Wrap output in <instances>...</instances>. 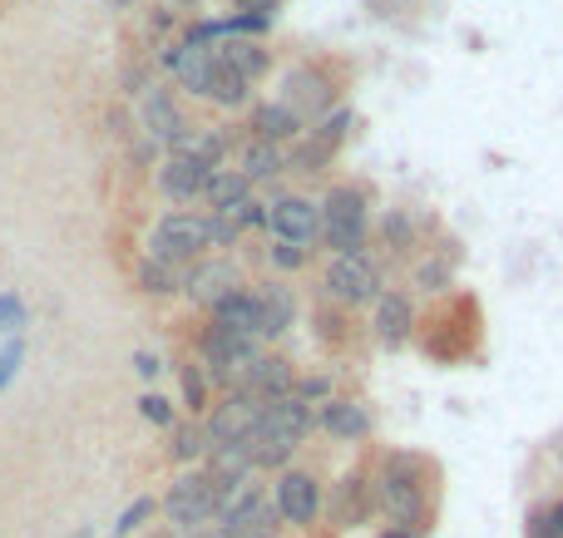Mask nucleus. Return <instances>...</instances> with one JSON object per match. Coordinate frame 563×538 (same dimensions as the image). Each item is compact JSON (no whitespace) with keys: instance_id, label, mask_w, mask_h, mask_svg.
Instances as JSON below:
<instances>
[{"instance_id":"f257e3e1","label":"nucleus","mask_w":563,"mask_h":538,"mask_svg":"<svg viewBox=\"0 0 563 538\" xmlns=\"http://www.w3.org/2000/svg\"><path fill=\"white\" fill-rule=\"evenodd\" d=\"M164 514L178 534H203L208 524L223 514V490L208 470H194V474H178L174 490L164 500Z\"/></svg>"},{"instance_id":"f03ea898","label":"nucleus","mask_w":563,"mask_h":538,"mask_svg":"<svg viewBox=\"0 0 563 538\" xmlns=\"http://www.w3.org/2000/svg\"><path fill=\"white\" fill-rule=\"evenodd\" d=\"M321 237H327V247H336V257L361 253V243H366V198H361V188H331L327 203H321Z\"/></svg>"},{"instance_id":"7ed1b4c3","label":"nucleus","mask_w":563,"mask_h":538,"mask_svg":"<svg viewBox=\"0 0 563 538\" xmlns=\"http://www.w3.org/2000/svg\"><path fill=\"white\" fill-rule=\"evenodd\" d=\"M277 519V500L263 484H238L233 494H223V514H218V529L238 534V538H267Z\"/></svg>"},{"instance_id":"20e7f679","label":"nucleus","mask_w":563,"mask_h":538,"mask_svg":"<svg viewBox=\"0 0 563 538\" xmlns=\"http://www.w3.org/2000/svg\"><path fill=\"white\" fill-rule=\"evenodd\" d=\"M208 243H213V237H208V217L168 213L164 223L154 227V237H148V257H154V262L178 267V262H194Z\"/></svg>"},{"instance_id":"39448f33","label":"nucleus","mask_w":563,"mask_h":538,"mask_svg":"<svg viewBox=\"0 0 563 538\" xmlns=\"http://www.w3.org/2000/svg\"><path fill=\"white\" fill-rule=\"evenodd\" d=\"M263 411H267V401H257V395H247V391H233L213 415H208V440H213V450L247 445L257 430V421H263Z\"/></svg>"},{"instance_id":"423d86ee","label":"nucleus","mask_w":563,"mask_h":538,"mask_svg":"<svg viewBox=\"0 0 563 538\" xmlns=\"http://www.w3.org/2000/svg\"><path fill=\"white\" fill-rule=\"evenodd\" d=\"M327 292L346 306H361L371 296H380V272L366 253H351V257H331L327 267Z\"/></svg>"},{"instance_id":"0eeeda50","label":"nucleus","mask_w":563,"mask_h":538,"mask_svg":"<svg viewBox=\"0 0 563 538\" xmlns=\"http://www.w3.org/2000/svg\"><path fill=\"white\" fill-rule=\"evenodd\" d=\"M380 504H386V514L400 524V529L420 524V514H426L416 480H410V460H406V455H396V460L386 464V480H380Z\"/></svg>"},{"instance_id":"6e6552de","label":"nucleus","mask_w":563,"mask_h":538,"mask_svg":"<svg viewBox=\"0 0 563 538\" xmlns=\"http://www.w3.org/2000/svg\"><path fill=\"white\" fill-rule=\"evenodd\" d=\"M238 287H243V277H238L233 262H223V257H213V262H194L184 277V292L194 296L198 306H223L228 296H238Z\"/></svg>"},{"instance_id":"1a4fd4ad","label":"nucleus","mask_w":563,"mask_h":538,"mask_svg":"<svg viewBox=\"0 0 563 538\" xmlns=\"http://www.w3.org/2000/svg\"><path fill=\"white\" fill-rule=\"evenodd\" d=\"M267 223H273V233L282 243H317L321 237V208L311 203V198H277L273 208H267Z\"/></svg>"},{"instance_id":"9d476101","label":"nucleus","mask_w":563,"mask_h":538,"mask_svg":"<svg viewBox=\"0 0 563 538\" xmlns=\"http://www.w3.org/2000/svg\"><path fill=\"white\" fill-rule=\"evenodd\" d=\"M311 430V405L301 401V395H282V401H267L263 421H257L253 435H263V440H282L297 450L301 435Z\"/></svg>"},{"instance_id":"9b49d317","label":"nucleus","mask_w":563,"mask_h":538,"mask_svg":"<svg viewBox=\"0 0 563 538\" xmlns=\"http://www.w3.org/2000/svg\"><path fill=\"white\" fill-rule=\"evenodd\" d=\"M277 514L282 519H291V524H311L317 519V509H321V490H317V480L311 474H282L277 480Z\"/></svg>"},{"instance_id":"f8f14e48","label":"nucleus","mask_w":563,"mask_h":538,"mask_svg":"<svg viewBox=\"0 0 563 538\" xmlns=\"http://www.w3.org/2000/svg\"><path fill=\"white\" fill-rule=\"evenodd\" d=\"M213 173L218 168L198 164V158H168V164L158 168V188H164L168 198H178V203H194L198 193H208Z\"/></svg>"},{"instance_id":"ddd939ff","label":"nucleus","mask_w":563,"mask_h":538,"mask_svg":"<svg viewBox=\"0 0 563 538\" xmlns=\"http://www.w3.org/2000/svg\"><path fill=\"white\" fill-rule=\"evenodd\" d=\"M213 326L238 336V341H257V336H263V306H257L253 292H238L213 312Z\"/></svg>"},{"instance_id":"4468645a","label":"nucleus","mask_w":563,"mask_h":538,"mask_svg":"<svg viewBox=\"0 0 563 538\" xmlns=\"http://www.w3.org/2000/svg\"><path fill=\"white\" fill-rule=\"evenodd\" d=\"M168 65L178 69V79H184L194 94H208V85H213V75H218V55L208 45H178V49H168Z\"/></svg>"},{"instance_id":"2eb2a0df","label":"nucleus","mask_w":563,"mask_h":538,"mask_svg":"<svg viewBox=\"0 0 563 538\" xmlns=\"http://www.w3.org/2000/svg\"><path fill=\"white\" fill-rule=\"evenodd\" d=\"M282 104H287L297 119L321 114V109L331 104V85L321 75H311V69H291L287 75V99H282Z\"/></svg>"},{"instance_id":"dca6fc26","label":"nucleus","mask_w":563,"mask_h":538,"mask_svg":"<svg viewBox=\"0 0 563 538\" xmlns=\"http://www.w3.org/2000/svg\"><path fill=\"white\" fill-rule=\"evenodd\" d=\"M243 391L257 395V401H282V395H297V391H291V366L277 361V356H263V361L247 371Z\"/></svg>"},{"instance_id":"f3484780","label":"nucleus","mask_w":563,"mask_h":538,"mask_svg":"<svg viewBox=\"0 0 563 538\" xmlns=\"http://www.w3.org/2000/svg\"><path fill=\"white\" fill-rule=\"evenodd\" d=\"M321 425H327L336 440H361V435H371V415H366V405H356V401H327L321 405Z\"/></svg>"},{"instance_id":"a211bd4d","label":"nucleus","mask_w":563,"mask_h":538,"mask_svg":"<svg viewBox=\"0 0 563 538\" xmlns=\"http://www.w3.org/2000/svg\"><path fill=\"white\" fill-rule=\"evenodd\" d=\"M410 322H416V312H410V296H380L376 302V336L386 346H400L410 336Z\"/></svg>"},{"instance_id":"6ab92c4d","label":"nucleus","mask_w":563,"mask_h":538,"mask_svg":"<svg viewBox=\"0 0 563 538\" xmlns=\"http://www.w3.org/2000/svg\"><path fill=\"white\" fill-rule=\"evenodd\" d=\"M144 124H148V134H154L158 144H178V138L188 134V128H184V114L174 109V99L158 94V89L144 99Z\"/></svg>"},{"instance_id":"aec40b11","label":"nucleus","mask_w":563,"mask_h":538,"mask_svg":"<svg viewBox=\"0 0 563 538\" xmlns=\"http://www.w3.org/2000/svg\"><path fill=\"white\" fill-rule=\"evenodd\" d=\"M257 306H263V336H282L291 326V316H297V302H291L287 287H263L257 292Z\"/></svg>"},{"instance_id":"412c9836","label":"nucleus","mask_w":563,"mask_h":538,"mask_svg":"<svg viewBox=\"0 0 563 538\" xmlns=\"http://www.w3.org/2000/svg\"><path fill=\"white\" fill-rule=\"evenodd\" d=\"M282 168H287V154H282V144L253 138V144L243 148V173H247V183H257V178H277Z\"/></svg>"},{"instance_id":"4be33fe9","label":"nucleus","mask_w":563,"mask_h":538,"mask_svg":"<svg viewBox=\"0 0 563 538\" xmlns=\"http://www.w3.org/2000/svg\"><path fill=\"white\" fill-rule=\"evenodd\" d=\"M253 128H257V138H267V144H282V138H297L301 134V119L291 114L287 104H263L253 114Z\"/></svg>"},{"instance_id":"5701e85b","label":"nucleus","mask_w":563,"mask_h":538,"mask_svg":"<svg viewBox=\"0 0 563 538\" xmlns=\"http://www.w3.org/2000/svg\"><path fill=\"white\" fill-rule=\"evenodd\" d=\"M174 148H178V158H198V164L218 168V164H223V148H228V138L218 134V128H194V134H184Z\"/></svg>"},{"instance_id":"b1692460","label":"nucleus","mask_w":563,"mask_h":538,"mask_svg":"<svg viewBox=\"0 0 563 538\" xmlns=\"http://www.w3.org/2000/svg\"><path fill=\"white\" fill-rule=\"evenodd\" d=\"M218 65L233 69V75H243V79H257L267 69V55L257 45H247V40H228V45L218 49Z\"/></svg>"},{"instance_id":"393cba45","label":"nucleus","mask_w":563,"mask_h":538,"mask_svg":"<svg viewBox=\"0 0 563 538\" xmlns=\"http://www.w3.org/2000/svg\"><path fill=\"white\" fill-rule=\"evenodd\" d=\"M247 173L243 168H218L213 173V183H208V198H213V208L218 213H228V208H238V203H247Z\"/></svg>"},{"instance_id":"a878e982","label":"nucleus","mask_w":563,"mask_h":538,"mask_svg":"<svg viewBox=\"0 0 563 538\" xmlns=\"http://www.w3.org/2000/svg\"><path fill=\"white\" fill-rule=\"evenodd\" d=\"M208 99H218V104H243L247 99V79L243 75H233V69H223L218 65V75H213V85H208Z\"/></svg>"},{"instance_id":"bb28decb","label":"nucleus","mask_w":563,"mask_h":538,"mask_svg":"<svg viewBox=\"0 0 563 538\" xmlns=\"http://www.w3.org/2000/svg\"><path fill=\"white\" fill-rule=\"evenodd\" d=\"M174 455H178V460H208V455H213V440H208V425H188V430H178Z\"/></svg>"},{"instance_id":"cd10ccee","label":"nucleus","mask_w":563,"mask_h":538,"mask_svg":"<svg viewBox=\"0 0 563 538\" xmlns=\"http://www.w3.org/2000/svg\"><path fill=\"white\" fill-rule=\"evenodd\" d=\"M139 282H144V292H174V287H184L174 267H168V262H154V257H148V267L139 272Z\"/></svg>"},{"instance_id":"c85d7f7f","label":"nucleus","mask_w":563,"mask_h":538,"mask_svg":"<svg viewBox=\"0 0 563 538\" xmlns=\"http://www.w3.org/2000/svg\"><path fill=\"white\" fill-rule=\"evenodd\" d=\"M331 154H336V148H331V144H321V138H307V144L297 148V158H291V164H297L301 173H317V168L327 164Z\"/></svg>"},{"instance_id":"c756f323","label":"nucleus","mask_w":563,"mask_h":538,"mask_svg":"<svg viewBox=\"0 0 563 538\" xmlns=\"http://www.w3.org/2000/svg\"><path fill=\"white\" fill-rule=\"evenodd\" d=\"M351 124H356V114H351V109H341V114H331V119H327V124H321V128H317V138H321V144H331V148H336V144H341V138H346V134H351Z\"/></svg>"},{"instance_id":"7c9ffc66","label":"nucleus","mask_w":563,"mask_h":538,"mask_svg":"<svg viewBox=\"0 0 563 538\" xmlns=\"http://www.w3.org/2000/svg\"><path fill=\"white\" fill-rule=\"evenodd\" d=\"M154 509H158L154 500H139V504H129V509H124V519L114 524V534H134L144 519H154Z\"/></svg>"},{"instance_id":"2f4dec72","label":"nucleus","mask_w":563,"mask_h":538,"mask_svg":"<svg viewBox=\"0 0 563 538\" xmlns=\"http://www.w3.org/2000/svg\"><path fill=\"white\" fill-rule=\"evenodd\" d=\"M139 415H144V421H154V425H174V411H168L164 395H144V401H139Z\"/></svg>"},{"instance_id":"473e14b6","label":"nucleus","mask_w":563,"mask_h":538,"mask_svg":"<svg viewBox=\"0 0 563 538\" xmlns=\"http://www.w3.org/2000/svg\"><path fill=\"white\" fill-rule=\"evenodd\" d=\"M20 322H25V306H20V296H0V332H15Z\"/></svg>"},{"instance_id":"72a5a7b5","label":"nucleus","mask_w":563,"mask_h":538,"mask_svg":"<svg viewBox=\"0 0 563 538\" xmlns=\"http://www.w3.org/2000/svg\"><path fill=\"white\" fill-rule=\"evenodd\" d=\"M208 237H213L218 247H233V237H238V223H233V217H228V213H218L213 223H208Z\"/></svg>"},{"instance_id":"f704fd0d","label":"nucleus","mask_w":563,"mask_h":538,"mask_svg":"<svg viewBox=\"0 0 563 538\" xmlns=\"http://www.w3.org/2000/svg\"><path fill=\"white\" fill-rule=\"evenodd\" d=\"M20 361H25V351H20V346H5V351H0V391H5V385L15 381Z\"/></svg>"},{"instance_id":"c9c22d12","label":"nucleus","mask_w":563,"mask_h":538,"mask_svg":"<svg viewBox=\"0 0 563 538\" xmlns=\"http://www.w3.org/2000/svg\"><path fill=\"white\" fill-rule=\"evenodd\" d=\"M273 262H277V267H301V262H307V253H301L297 243H277V247H273Z\"/></svg>"},{"instance_id":"e433bc0d","label":"nucleus","mask_w":563,"mask_h":538,"mask_svg":"<svg viewBox=\"0 0 563 538\" xmlns=\"http://www.w3.org/2000/svg\"><path fill=\"white\" fill-rule=\"evenodd\" d=\"M238 10H243L247 20H273L277 0H238Z\"/></svg>"},{"instance_id":"4c0bfd02","label":"nucleus","mask_w":563,"mask_h":538,"mask_svg":"<svg viewBox=\"0 0 563 538\" xmlns=\"http://www.w3.org/2000/svg\"><path fill=\"white\" fill-rule=\"evenodd\" d=\"M184 395H188V405H194V411L203 405V376H198V371L184 376Z\"/></svg>"},{"instance_id":"58836bf2","label":"nucleus","mask_w":563,"mask_h":538,"mask_svg":"<svg viewBox=\"0 0 563 538\" xmlns=\"http://www.w3.org/2000/svg\"><path fill=\"white\" fill-rule=\"evenodd\" d=\"M386 237H390V243H396V247H406L410 223H406V217H386Z\"/></svg>"},{"instance_id":"ea45409f","label":"nucleus","mask_w":563,"mask_h":538,"mask_svg":"<svg viewBox=\"0 0 563 538\" xmlns=\"http://www.w3.org/2000/svg\"><path fill=\"white\" fill-rule=\"evenodd\" d=\"M420 282H426L430 292H440V287H445V267H420Z\"/></svg>"},{"instance_id":"a19ab883","label":"nucleus","mask_w":563,"mask_h":538,"mask_svg":"<svg viewBox=\"0 0 563 538\" xmlns=\"http://www.w3.org/2000/svg\"><path fill=\"white\" fill-rule=\"evenodd\" d=\"M529 538H554V524H549V514H534V519H529Z\"/></svg>"},{"instance_id":"79ce46f5","label":"nucleus","mask_w":563,"mask_h":538,"mask_svg":"<svg viewBox=\"0 0 563 538\" xmlns=\"http://www.w3.org/2000/svg\"><path fill=\"white\" fill-rule=\"evenodd\" d=\"M321 395H327V381H307V385H301V401H321Z\"/></svg>"},{"instance_id":"37998d69","label":"nucleus","mask_w":563,"mask_h":538,"mask_svg":"<svg viewBox=\"0 0 563 538\" xmlns=\"http://www.w3.org/2000/svg\"><path fill=\"white\" fill-rule=\"evenodd\" d=\"M139 376H158V361H154V356H139Z\"/></svg>"},{"instance_id":"c03bdc74","label":"nucleus","mask_w":563,"mask_h":538,"mask_svg":"<svg viewBox=\"0 0 563 538\" xmlns=\"http://www.w3.org/2000/svg\"><path fill=\"white\" fill-rule=\"evenodd\" d=\"M549 524H554V538H563V504H554V509H549Z\"/></svg>"},{"instance_id":"a18cd8bd","label":"nucleus","mask_w":563,"mask_h":538,"mask_svg":"<svg viewBox=\"0 0 563 538\" xmlns=\"http://www.w3.org/2000/svg\"><path fill=\"white\" fill-rule=\"evenodd\" d=\"M198 538H238V534H228V529H203Z\"/></svg>"},{"instance_id":"49530a36","label":"nucleus","mask_w":563,"mask_h":538,"mask_svg":"<svg viewBox=\"0 0 563 538\" xmlns=\"http://www.w3.org/2000/svg\"><path fill=\"white\" fill-rule=\"evenodd\" d=\"M380 538H416V534H410V529H396V534H380Z\"/></svg>"},{"instance_id":"de8ad7c7","label":"nucleus","mask_w":563,"mask_h":538,"mask_svg":"<svg viewBox=\"0 0 563 538\" xmlns=\"http://www.w3.org/2000/svg\"><path fill=\"white\" fill-rule=\"evenodd\" d=\"M75 538H95V534H89V529H79V534H75Z\"/></svg>"},{"instance_id":"09e8293b","label":"nucleus","mask_w":563,"mask_h":538,"mask_svg":"<svg viewBox=\"0 0 563 538\" xmlns=\"http://www.w3.org/2000/svg\"><path fill=\"white\" fill-rule=\"evenodd\" d=\"M267 538H277V534H267Z\"/></svg>"}]
</instances>
